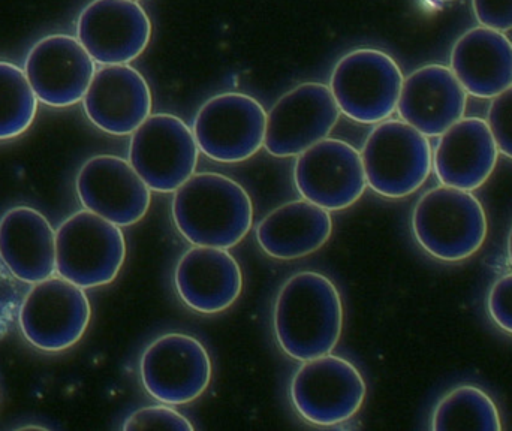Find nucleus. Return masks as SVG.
I'll use <instances>...</instances> for the list:
<instances>
[{"label": "nucleus", "instance_id": "f8f14e48", "mask_svg": "<svg viewBox=\"0 0 512 431\" xmlns=\"http://www.w3.org/2000/svg\"><path fill=\"white\" fill-rule=\"evenodd\" d=\"M330 86L303 83L282 96L267 114L264 147L276 158L301 155L328 138L340 119Z\"/></svg>", "mask_w": 512, "mask_h": 431}, {"label": "nucleus", "instance_id": "c85d7f7f", "mask_svg": "<svg viewBox=\"0 0 512 431\" xmlns=\"http://www.w3.org/2000/svg\"><path fill=\"white\" fill-rule=\"evenodd\" d=\"M487 307L493 322L512 336V273L499 277L493 283Z\"/></svg>", "mask_w": 512, "mask_h": 431}, {"label": "nucleus", "instance_id": "2eb2a0df", "mask_svg": "<svg viewBox=\"0 0 512 431\" xmlns=\"http://www.w3.org/2000/svg\"><path fill=\"white\" fill-rule=\"evenodd\" d=\"M96 63L75 36L54 33L39 39L26 56L24 74L38 101L68 108L83 101Z\"/></svg>", "mask_w": 512, "mask_h": 431}, {"label": "nucleus", "instance_id": "20e7f679", "mask_svg": "<svg viewBox=\"0 0 512 431\" xmlns=\"http://www.w3.org/2000/svg\"><path fill=\"white\" fill-rule=\"evenodd\" d=\"M367 186L385 198L417 192L433 170L429 138L403 120H384L361 150Z\"/></svg>", "mask_w": 512, "mask_h": 431}, {"label": "nucleus", "instance_id": "6ab92c4d", "mask_svg": "<svg viewBox=\"0 0 512 431\" xmlns=\"http://www.w3.org/2000/svg\"><path fill=\"white\" fill-rule=\"evenodd\" d=\"M468 92L447 66L427 65L403 81L397 113L429 137H441L465 116Z\"/></svg>", "mask_w": 512, "mask_h": 431}, {"label": "nucleus", "instance_id": "ddd939ff", "mask_svg": "<svg viewBox=\"0 0 512 431\" xmlns=\"http://www.w3.org/2000/svg\"><path fill=\"white\" fill-rule=\"evenodd\" d=\"M294 182L304 200L328 212L354 206L367 188L361 153L334 138H325L297 156Z\"/></svg>", "mask_w": 512, "mask_h": 431}, {"label": "nucleus", "instance_id": "c756f323", "mask_svg": "<svg viewBox=\"0 0 512 431\" xmlns=\"http://www.w3.org/2000/svg\"><path fill=\"white\" fill-rule=\"evenodd\" d=\"M472 8L481 26L498 32L512 30V0H472Z\"/></svg>", "mask_w": 512, "mask_h": 431}, {"label": "nucleus", "instance_id": "1a4fd4ad", "mask_svg": "<svg viewBox=\"0 0 512 431\" xmlns=\"http://www.w3.org/2000/svg\"><path fill=\"white\" fill-rule=\"evenodd\" d=\"M194 131L173 114H153L132 134L129 162L153 192H176L197 170Z\"/></svg>", "mask_w": 512, "mask_h": 431}, {"label": "nucleus", "instance_id": "9b49d317", "mask_svg": "<svg viewBox=\"0 0 512 431\" xmlns=\"http://www.w3.org/2000/svg\"><path fill=\"white\" fill-rule=\"evenodd\" d=\"M140 375L153 399L164 405H188L209 388L212 360L197 337L168 333L147 346L140 361Z\"/></svg>", "mask_w": 512, "mask_h": 431}, {"label": "nucleus", "instance_id": "b1692460", "mask_svg": "<svg viewBox=\"0 0 512 431\" xmlns=\"http://www.w3.org/2000/svg\"><path fill=\"white\" fill-rule=\"evenodd\" d=\"M430 429L499 431L501 415L489 394L472 385H462L438 403Z\"/></svg>", "mask_w": 512, "mask_h": 431}, {"label": "nucleus", "instance_id": "a211bd4d", "mask_svg": "<svg viewBox=\"0 0 512 431\" xmlns=\"http://www.w3.org/2000/svg\"><path fill=\"white\" fill-rule=\"evenodd\" d=\"M174 286L189 309L215 315L239 300L243 291L242 268L228 249L194 246L177 262Z\"/></svg>", "mask_w": 512, "mask_h": 431}, {"label": "nucleus", "instance_id": "5701e85b", "mask_svg": "<svg viewBox=\"0 0 512 431\" xmlns=\"http://www.w3.org/2000/svg\"><path fill=\"white\" fill-rule=\"evenodd\" d=\"M331 234L330 212L304 198L277 207L256 226L259 247L280 261H292L318 252Z\"/></svg>", "mask_w": 512, "mask_h": 431}, {"label": "nucleus", "instance_id": "4be33fe9", "mask_svg": "<svg viewBox=\"0 0 512 431\" xmlns=\"http://www.w3.org/2000/svg\"><path fill=\"white\" fill-rule=\"evenodd\" d=\"M450 63L468 95L493 99L512 86V42L504 32L468 30L454 44Z\"/></svg>", "mask_w": 512, "mask_h": 431}, {"label": "nucleus", "instance_id": "393cba45", "mask_svg": "<svg viewBox=\"0 0 512 431\" xmlns=\"http://www.w3.org/2000/svg\"><path fill=\"white\" fill-rule=\"evenodd\" d=\"M38 98L24 69L0 60V141L20 137L35 122Z\"/></svg>", "mask_w": 512, "mask_h": 431}, {"label": "nucleus", "instance_id": "f257e3e1", "mask_svg": "<svg viewBox=\"0 0 512 431\" xmlns=\"http://www.w3.org/2000/svg\"><path fill=\"white\" fill-rule=\"evenodd\" d=\"M273 328L280 349L292 360L331 354L343 331V303L336 285L316 271L289 277L274 301Z\"/></svg>", "mask_w": 512, "mask_h": 431}, {"label": "nucleus", "instance_id": "bb28decb", "mask_svg": "<svg viewBox=\"0 0 512 431\" xmlns=\"http://www.w3.org/2000/svg\"><path fill=\"white\" fill-rule=\"evenodd\" d=\"M487 123L499 153L512 159V86L492 99Z\"/></svg>", "mask_w": 512, "mask_h": 431}, {"label": "nucleus", "instance_id": "cd10ccee", "mask_svg": "<svg viewBox=\"0 0 512 431\" xmlns=\"http://www.w3.org/2000/svg\"><path fill=\"white\" fill-rule=\"evenodd\" d=\"M26 291L20 280L0 261V339L6 336L18 321V310Z\"/></svg>", "mask_w": 512, "mask_h": 431}, {"label": "nucleus", "instance_id": "7c9ffc66", "mask_svg": "<svg viewBox=\"0 0 512 431\" xmlns=\"http://www.w3.org/2000/svg\"><path fill=\"white\" fill-rule=\"evenodd\" d=\"M507 250H508V261H510V265L512 267V225H511V229H510V234H508Z\"/></svg>", "mask_w": 512, "mask_h": 431}, {"label": "nucleus", "instance_id": "dca6fc26", "mask_svg": "<svg viewBox=\"0 0 512 431\" xmlns=\"http://www.w3.org/2000/svg\"><path fill=\"white\" fill-rule=\"evenodd\" d=\"M84 209L120 228L144 219L152 203V189L131 162L113 155H98L84 162L75 180Z\"/></svg>", "mask_w": 512, "mask_h": 431}, {"label": "nucleus", "instance_id": "f3484780", "mask_svg": "<svg viewBox=\"0 0 512 431\" xmlns=\"http://www.w3.org/2000/svg\"><path fill=\"white\" fill-rule=\"evenodd\" d=\"M83 107L96 128L125 137L134 134L152 116V90L132 66H102L93 75Z\"/></svg>", "mask_w": 512, "mask_h": 431}, {"label": "nucleus", "instance_id": "6e6552de", "mask_svg": "<svg viewBox=\"0 0 512 431\" xmlns=\"http://www.w3.org/2000/svg\"><path fill=\"white\" fill-rule=\"evenodd\" d=\"M289 391L292 405L303 420L331 427L358 414L367 388L360 370L351 361L327 354L303 361Z\"/></svg>", "mask_w": 512, "mask_h": 431}, {"label": "nucleus", "instance_id": "473e14b6", "mask_svg": "<svg viewBox=\"0 0 512 431\" xmlns=\"http://www.w3.org/2000/svg\"><path fill=\"white\" fill-rule=\"evenodd\" d=\"M135 2H138V0H135Z\"/></svg>", "mask_w": 512, "mask_h": 431}, {"label": "nucleus", "instance_id": "39448f33", "mask_svg": "<svg viewBox=\"0 0 512 431\" xmlns=\"http://www.w3.org/2000/svg\"><path fill=\"white\" fill-rule=\"evenodd\" d=\"M126 259L120 226L81 210L63 220L56 231V273L83 289L108 285Z\"/></svg>", "mask_w": 512, "mask_h": 431}, {"label": "nucleus", "instance_id": "423d86ee", "mask_svg": "<svg viewBox=\"0 0 512 431\" xmlns=\"http://www.w3.org/2000/svg\"><path fill=\"white\" fill-rule=\"evenodd\" d=\"M402 69L376 48H357L334 66L330 90L340 113L363 125H378L397 110Z\"/></svg>", "mask_w": 512, "mask_h": 431}, {"label": "nucleus", "instance_id": "a878e982", "mask_svg": "<svg viewBox=\"0 0 512 431\" xmlns=\"http://www.w3.org/2000/svg\"><path fill=\"white\" fill-rule=\"evenodd\" d=\"M123 430H185L192 431L194 426L170 406H150L126 418Z\"/></svg>", "mask_w": 512, "mask_h": 431}, {"label": "nucleus", "instance_id": "4468645a", "mask_svg": "<svg viewBox=\"0 0 512 431\" xmlns=\"http://www.w3.org/2000/svg\"><path fill=\"white\" fill-rule=\"evenodd\" d=\"M152 21L135 0H93L77 20V39L102 66L129 65L146 51Z\"/></svg>", "mask_w": 512, "mask_h": 431}, {"label": "nucleus", "instance_id": "aec40b11", "mask_svg": "<svg viewBox=\"0 0 512 431\" xmlns=\"http://www.w3.org/2000/svg\"><path fill=\"white\" fill-rule=\"evenodd\" d=\"M498 158L487 120L463 117L439 138L433 170L442 186L474 192L490 179Z\"/></svg>", "mask_w": 512, "mask_h": 431}, {"label": "nucleus", "instance_id": "0eeeda50", "mask_svg": "<svg viewBox=\"0 0 512 431\" xmlns=\"http://www.w3.org/2000/svg\"><path fill=\"white\" fill-rule=\"evenodd\" d=\"M92 318L86 292L63 277H48L26 292L18 310L24 339L45 352H62L80 342Z\"/></svg>", "mask_w": 512, "mask_h": 431}, {"label": "nucleus", "instance_id": "412c9836", "mask_svg": "<svg viewBox=\"0 0 512 431\" xmlns=\"http://www.w3.org/2000/svg\"><path fill=\"white\" fill-rule=\"evenodd\" d=\"M0 261L15 279L35 285L56 273V231L47 217L27 206L0 217Z\"/></svg>", "mask_w": 512, "mask_h": 431}, {"label": "nucleus", "instance_id": "9d476101", "mask_svg": "<svg viewBox=\"0 0 512 431\" xmlns=\"http://www.w3.org/2000/svg\"><path fill=\"white\" fill-rule=\"evenodd\" d=\"M267 113L252 96L228 92L213 96L194 120L200 152L212 161L239 164L264 147Z\"/></svg>", "mask_w": 512, "mask_h": 431}, {"label": "nucleus", "instance_id": "f03ea898", "mask_svg": "<svg viewBox=\"0 0 512 431\" xmlns=\"http://www.w3.org/2000/svg\"><path fill=\"white\" fill-rule=\"evenodd\" d=\"M177 231L194 246H237L251 231L254 206L246 189L218 173L194 174L174 192Z\"/></svg>", "mask_w": 512, "mask_h": 431}, {"label": "nucleus", "instance_id": "2f4dec72", "mask_svg": "<svg viewBox=\"0 0 512 431\" xmlns=\"http://www.w3.org/2000/svg\"><path fill=\"white\" fill-rule=\"evenodd\" d=\"M436 2H454V0H436Z\"/></svg>", "mask_w": 512, "mask_h": 431}, {"label": "nucleus", "instance_id": "7ed1b4c3", "mask_svg": "<svg viewBox=\"0 0 512 431\" xmlns=\"http://www.w3.org/2000/svg\"><path fill=\"white\" fill-rule=\"evenodd\" d=\"M415 240L433 258L460 262L483 247L487 237V216L483 204L462 189H430L412 212Z\"/></svg>", "mask_w": 512, "mask_h": 431}]
</instances>
